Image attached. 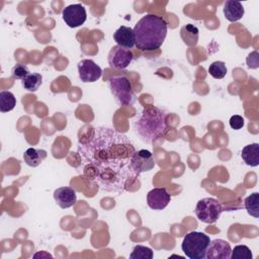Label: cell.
<instances>
[{"label": "cell", "instance_id": "obj_19", "mask_svg": "<svg viewBox=\"0 0 259 259\" xmlns=\"http://www.w3.org/2000/svg\"><path fill=\"white\" fill-rule=\"evenodd\" d=\"M181 37L188 46H195L198 39V28L192 24H186L181 28Z\"/></svg>", "mask_w": 259, "mask_h": 259}, {"label": "cell", "instance_id": "obj_14", "mask_svg": "<svg viewBox=\"0 0 259 259\" xmlns=\"http://www.w3.org/2000/svg\"><path fill=\"white\" fill-rule=\"evenodd\" d=\"M113 38L117 46L122 47L124 49L130 50L135 46L134 30L128 26L121 25L120 27H118L113 34Z\"/></svg>", "mask_w": 259, "mask_h": 259}, {"label": "cell", "instance_id": "obj_28", "mask_svg": "<svg viewBox=\"0 0 259 259\" xmlns=\"http://www.w3.org/2000/svg\"><path fill=\"white\" fill-rule=\"evenodd\" d=\"M37 257H40V258H49L50 257V258H52L53 256L51 254H49L48 252H46V251H40V252H37L33 255V258H37Z\"/></svg>", "mask_w": 259, "mask_h": 259}, {"label": "cell", "instance_id": "obj_15", "mask_svg": "<svg viewBox=\"0 0 259 259\" xmlns=\"http://www.w3.org/2000/svg\"><path fill=\"white\" fill-rule=\"evenodd\" d=\"M223 11H224L225 17L231 22H236V21L240 20L244 16V13H245L242 3L239 1H234V0H229V1L225 2Z\"/></svg>", "mask_w": 259, "mask_h": 259}, {"label": "cell", "instance_id": "obj_17", "mask_svg": "<svg viewBox=\"0 0 259 259\" xmlns=\"http://www.w3.org/2000/svg\"><path fill=\"white\" fill-rule=\"evenodd\" d=\"M47 151L35 148H28L23 154V160L29 167H37L47 158Z\"/></svg>", "mask_w": 259, "mask_h": 259}, {"label": "cell", "instance_id": "obj_27", "mask_svg": "<svg viewBox=\"0 0 259 259\" xmlns=\"http://www.w3.org/2000/svg\"><path fill=\"white\" fill-rule=\"evenodd\" d=\"M258 52H253L251 54H249V56L247 57V65L249 68H253L256 69L258 68L259 65V61H258Z\"/></svg>", "mask_w": 259, "mask_h": 259}, {"label": "cell", "instance_id": "obj_16", "mask_svg": "<svg viewBox=\"0 0 259 259\" xmlns=\"http://www.w3.org/2000/svg\"><path fill=\"white\" fill-rule=\"evenodd\" d=\"M241 158L243 162L251 167L259 165V144L252 143L245 146L241 151Z\"/></svg>", "mask_w": 259, "mask_h": 259}, {"label": "cell", "instance_id": "obj_9", "mask_svg": "<svg viewBox=\"0 0 259 259\" xmlns=\"http://www.w3.org/2000/svg\"><path fill=\"white\" fill-rule=\"evenodd\" d=\"M133 61L131 50L114 46L108 53V64L113 69H125Z\"/></svg>", "mask_w": 259, "mask_h": 259}, {"label": "cell", "instance_id": "obj_18", "mask_svg": "<svg viewBox=\"0 0 259 259\" xmlns=\"http://www.w3.org/2000/svg\"><path fill=\"white\" fill-rule=\"evenodd\" d=\"M41 82L42 77L39 73H29L24 79L21 80L22 87L29 92L36 91L41 85Z\"/></svg>", "mask_w": 259, "mask_h": 259}, {"label": "cell", "instance_id": "obj_2", "mask_svg": "<svg viewBox=\"0 0 259 259\" xmlns=\"http://www.w3.org/2000/svg\"><path fill=\"white\" fill-rule=\"evenodd\" d=\"M166 20L156 14L144 15L133 28L135 45L141 51H155L159 49L167 35Z\"/></svg>", "mask_w": 259, "mask_h": 259}, {"label": "cell", "instance_id": "obj_25", "mask_svg": "<svg viewBox=\"0 0 259 259\" xmlns=\"http://www.w3.org/2000/svg\"><path fill=\"white\" fill-rule=\"evenodd\" d=\"M28 74H29L28 68L25 65H21V64H16L11 70L12 77L18 80L24 79Z\"/></svg>", "mask_w": 259, "mask_h": 259}, {"label": "cell", "instance_id": "obj_21", "mask_svg": "<svg viewBox=\"0 0 259 259\" xmlns=\"http://www.w3.org/2000/svg\"><path fill=\"white\" fill-rule=\"evenodd\" d=\"M16 105V98L10 91L2 90L0 92V110L1 112L11 111Z\"/></svg>", "mask_w": 259, "mask_h": 259}, {"label": "cell", "instance_id": "obj_24", "mask_svg": "<svg viewBox=\"0 0 259 259\" xmlns=\"http://www.w3.org/2000/svg\"><path fill=\"white\" fill-rule=\"evenodd\" d=\"M253 255L246 245H237L231 252L232 259H252Z\"/></svg>", "mask_w": 259, "mask_h": 259}, {"label": "cell", "instance_id": "obj_22", "mask_svg": "<svg viewBox=\"0 0 259 259\" xmlns=\"http://www.w3.org/2000/svg\"><path fill=\"white\" fill-rule=\"evenodd\" d=\"M227 66L222 61H215L208 67V73L214 79H223L227 75Z\"/></svg>", "mask_w": 259, "mask_h": 259}, {"label": "cell", "instance_id": "obj_3", "mask_svg": "<svg viewBox=\"0 0 259 259\" xmlns=\"http://www.w3.org/2000/svg\"><path fill=\"white\" fill-rule=\"evenodd\" d=\"M166 117L167 113L164 110L149 105L135 117L133 128L142 142L152 145L164 135L167 127Z\"/></svg>", "mask_w": 259, "mask_h": 259}, {"label": "cell", "instance_id": "obj_10", "mask_svg": "<svg viewBox=\"0 0 259 259\" xmlns=\"http://www.w3.org/2000/svg\"><path fill=\"white\" fill-rule=\"evenodd\" d=\"M132 166L134 171L138 175L152 170L155 167V160L153 154L145 149L136 151L132 158Z\"/></svg>", "mask_w": 259, "mask_h": 259}, {"label": "cell", "instance_id": "obj_1", "mask_svg": "<svg viewBox=\"0 0 259 259\" xmlns=\"http://www.w3.org/2000/svg\"><path fill=\"white\" fill-rule=\"evenodd\" d=\"M136 149L123 134L97 126L86 141H80L77 155L83 175L106 192H123L139 176L133 169Z\"/></svg>", "mask_w": 259, "mask_h": 259}, {"label": "cell", "instance_id": "obj_26", "mask_svg": "<svg viewBox=\"0 0 259 259\" xmlns=\"http://www.w3.org/2000/svg\"><path fill=\"white\" fill-rule=\"evenodd\" d=\"M229 123H230V126L233 130H241L244 126L245 121H244V118L241 115L235 114V115L231 116V118L229 120Z\"/></svg>", "mask_w": 259, "mask_h": 259}, {"label": "cell", "instance_id": "obj_5", "mask_svg": "<svg viewBox=\"0 0 259 259\" xmlns=\"http://www.w3.org/2000/svg\"><path fill=\"white\" fill-rule=\"evenodd\" d=\"M109 89L119 105L127 106L136 102V95L130 80L125 76H114L108 80Z\"/></svg>", "mask_w": 259, "mask_h": 259}, {"label": "cell", "instance_id": "obj_11", "mask_svg": "<svg viewBox=\"0 0 259 259\" xmlns=\"http://www.w3.org/2000/svg\"><path fill=\"white\" fill-rule=\"evenodd\" d=\"M232 248L229 242L223 239L211 240L208 244L205 258L206 259H229L231 258Z\"/></svg>", "mask_w": 259, "mask_h": 259}, {"label": "cell", "instance_id": "obj_7", "mask_svg": "<svg viewBox=\"0 0 259 259\" xmlns=\"http://www.w3.org/2000/svg\"><path fill=\"white\" fill-rule=\"evenodd\" d=\"M62 17L69 27L75 28L81 26L86 21L87 13L83 5L71 4L63 9Z\"/></svg>", "mask_w": 259, "mask_h": 259}, {"label": "cell", "instance_id": "obj_12", "mask_svg": "<svg viewBox=\"0 0 259 259\" xmlns=\"http://www.w3.org/2000/svg\"><path fill=\"white\" fill-rule=\"evenodd\" d=\"M171 195L166 188H153L147 194V203L154 210L164 209L170 202Z\"/></svg>", "mask_w": 259, "mask_h": 259}, {"label": "cell", "instance_id": "obj_4", "mask_svg": "<svg viewBox=\"0 0 259 259\" xmlns=\"http://www.w3.org/2000/svg\"><path fill=\"white\" fill-rule=\"evenodd\" d=\"M210 238L202 233L193 231L184 236L181 249L189 259H204Z\"/></svg>", "mask_w": 259, "mask_h": 259}, {"label": "cell", "instance_id": "obj_23", "mask_svg": "<svg viewBox=\"0 0 259 259\" xmlns=\"http://www.w3.org/2000/svg\"><path fill=\"white\" fill-rule=\"evenodd\" d=\"M153 256V250L149 247L142 245L135 246L132 253L130 254V258L132 259H152Z\"/></svg>", "mask_w": 259, "mask_h": 259}, {"label": "cell", "instance_id": "obj_20", "mask_svg": "<svg viewBox=\"0 0 259 259\" xmlns=\"http://www.w3.org/2000/svg\"><path fill=\"white\" fill-rule=\"evenodd\" d=\"M244 205L251 217H254L255 219L259 218V193L258 192H253L252 194L248 195L244 200Z\"/></svg>", "mask_w": 259, "mask_h": 259}, {"label": "cell", "instance_id": "obj_13", "mask_svg": "<svg viewBox=\"0 0 259 259\" xmlns=\"http://www.w3.org/2000/svg\"><path fill=\"white\" fill-rule=\"evenodd\" d=\"M54 199L61 208H69L76 203L77 195L75 190L69 186L59 187L54 191Z\"/></svg>", "mask_w": 259, "mask_h": 259}, {"label": "cell", "instance_id": "obj_8", "mask_svg": "<svg viewBox=\"0 0 259 259\" xmlns=\"http://www.w3.org/2000/svg\"><path fill=\"white\" fill-rule=\"evenodd\" d=\"M78 73L82 82L92 83L101 77L102 69L93 60L84 59L78 63Z\"/></svg>", "mask_w": 259, "mask_h": 259}, {"label": "cell", "instance_id": "obj_6", "mask_svg": "<svg viewBox=\"0 0 259 259\" xmlns=\"http://www.w3.org/2000/svg\"><path fill=\"white\" fill-rule=\"evenodd\" d=\"M224 207L221 202L213 197H205L196 203L194 212L197 219L205 224H213L218 221Z\"/></svg>", "mask_w": 259, "mask_h": 259}]
</instances>
